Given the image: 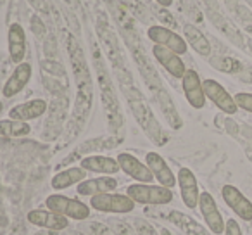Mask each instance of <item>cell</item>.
Here are the masks:
<instances>
[{"label": "cell", "instance_id": "obj_1", "mask_svg": "<svg viewBox=\"0 0 252 235\" xmlns=\"http://www.w3.org/2000/svg\"><path fill=\"white\" fill-rule=\"evenodd\" d=\"M66 45L71 69H73V76L74 81H76V101H74L71 127H74V132L78 134L83 128L85 121H87L88 114L92 111V104H94V80H92L87 57H85V52L81 49L80 42L76 40V36L67 35Z\"/></svg>", "mask_w": 252, "mask_h": 235}, {"label": "cell", "instance_id": "obj_2", "mask_svg": "<svg viewBox=\"0 0 252 235\" xmlns=\"http://www.w3.org/2000/svg\"><path fill=\"white\" fill-rule=\"evenodd\" d=\"M92 57H94V66H95V78H97V87L100 92L102 105H104L105 116H107V123L111 127L112 134L119 130L125 123V118L121 114V107H119V99L112 85L111 74H109L107 64L102 56L100 49L97 43H92Z\"/></svg>", "mask_w": 252, "mask_h": 235}, {"label": "cell", "instance_id": "obj_3", "mask_svg": "<svg viewBox=\"0 0 252 235\" xmlns=\"http://www.w3.org/2000/svg\"><path fill=\"white\" fill-rule=\"evenodd\" d=\"M119 83H121V88L125 90V95H126V99H128V104H130L135 120L138 121V125H140L142 130L145 132V135H147L156 145H164L166 142H168V137H166L164 130H162L158 118L154 116L152 109L149 107L144 95L133 87L131 80L119 81Z\"/></svg>", "mask_w": 252, "mask_h": 235}, {"label": "cell", "instance_id": "obj_4", "mask_svg": "<svg viewBox=\"0 0 252 235\" xmlns=\"http://www.w3.org/2000/svg\"><path fill=\"white\" fill-rule=\"evenodd\" d=\"M126 194L133 199L135 204H145V206H166L175 199L173 190L159 183L158 185L156 183H131L126 189Z\"/></svg>", "mask_w": 252, "mask_h": 235}, {"label": "cell", "instance_id": "obj_5", "mask_svg": "<svg viewBox=\"0 0 252 235\" xmlns=\"http://www.w3.org/2000/svg\"><path fill=\"white\" fill-rule=\"evenodd\" d=\"M47 209L54 211V213L61 214V216L67 218V220L74 221H83L90 218L92 207L90 204H85L73 197H67L64 194H50L45 199Z\"/></svg>", "mask_w": 252, "mask_h": 235}, {"label": "cell", "instance_id": "obj_6", "mask_svg": "<svg viewBox=\"0 0 252 235\" xmlns=\"http://www.w3.org/2000/svg\"><path fill=\"white\" fill-rule=\"evenodd\" d=\"M90 207L100 213H111V214H130L135 211L137 204L133 202L128 194H98V196L90 197Z\"/></svg>", "mask_w": 252, "mask_h": 235}, {"label": "cell", "instance_id": "obj_7", "mask_svg": "<svg viewBox=\"0 0 252 235\" xmlns=\"http://www.w3.org/2000/svg\"><path fill=\"white\" fill-rule=\"evenodd\" d=\"M97 35H98V40L102 42V45H104L105 56H107L109 63H111L112 69L116 71L118 78H121L123 74H125V76H130V73H128L125 67V59H123L121 47H119L118 40H116L114 33L111 32L109 25L102 21V19H98V23H97Z\"/></svg>", "mask_w": 252, "mask_h": 235}, {"label": "cell", "instance_id": "obj_8", "mask_svg": "<svg viewBox=\"0 0 252 235\" xmlns=\"http://www.w3.org/2000/svg\"><path fill=\"white\" fill-rule=\"evenodd\" d=\"M147 36L152 43L166 47V49L176 52L178 56H183V54H187V50H189L187 40L183 38L182 35H178L175 30L168 28V26H162V25L149 26Z\"/></svg>", "mask_w": 252, "mask_h": 235}, {"label": "cell", "instance_id": "obj_9", "mask_svg": "<svg viewBox=\"0 0 252 235\" xmlns=\"http://www.w3.org/2000/svg\"><path fill=\"white\" fill-rule=\"evenodd\" d=\"M202 87H204L206 99H209L221 112H224V114H235L238 111L235 97L230 95V92L220 81L213 80V78H207V80H202Z\"/></svg>", "mask_w": 252, "mask_h": 235}, {"label": "cell", "instance_id": "obj_10", "mask_svg": "<svg viewBox=\"0 0 252 235\" xmlns=\"http://www.w3.org/2000/svg\"><path fill=\"white\" fill-rule=\"evenodd\" d=\"M197 207L200 209V214H202L204 221H206L211 234H214V235L224 234V225H226V221H224V218H223V214H221L214 197L211 196L209 192H200L199 206Z\"/></svg>", "mask_w": 252, "mask_h": 235}, {"label": "cell", "instance_id": "obj_11", "mask_svg": "<svg viewBox=\"0 0 252 235\" xmlns=\"http://www.w3.org/2000/svg\"><path fill=\"white\" fill-rule=\"evenodd\" d=\"M116 159H118L121 171L133 178L137 183H152L156 180L149 166L142 163L137 156L130 154V152H119Z\"/></svg>", "mask_w": 252, "mask_h": 235}, {"label": "cell", "instance_id": "obj_12", "mask_svg": "<svg viewBox=\"0 0 252 235\" xmlns=\"http://www.w3.org/2000/svg\"><path fill=\"white\" fill-rule=\"evenodd\" d=\"M176 182H178L176 185L180 189V196H182L183 204L189 209H195L199 206L200 190H199V182H197L193 171L189 168H180L178 175H176Z\"/></svg>", "mask_w": 252, "mask_h": 235}, {"label": "cell", "instance_id": "obj_13", "mask_svg": "<svg viewBox=\"0 0 252 235\" xmlns=\"http://www.w3.org/2000/svg\"><path fill=\"white\" fill-rule=\"evenodd\" d=\"M221 197L224 204L237 214L240 220L252 221V202L235 185H224L221 189Z\"/></svg>", "mask_w": 252, "mask_h": 235}, {"label": "cell", "instance_id": "obj_14", "mask_svg": "<svg viewBox=\"0 0 252 235\" xmlns=\"http://www.w3.org/2000/svg\"><path fill=\"white\" fill-rule=\"evenodd\" d=\"M182 87L185 99L193 109H204L206 105V94H204L202 80L195 69H187L182 78Z\"/></svg>", "mask_w": 252, "mask_h": 235}, {"label": "cell", "instance_id": "obj_15", "mask_svg": "<svg viewBox=\"0 0 252 235\" xmlns=\"http://www.w3.org/2000/svg\"><path fill=\"white\" fill-rule=\"evenodd\" d=\"M145 165L149 166V169L152 171L154 178L158 180L159 185L168 187V189H173L176 187V175L173 173V169L169 168V165L166 163V159L162 158L159 152H147L145 154Z\"/></svg>", "mask_w": 252, "mask_h": 235}, {"label": "cell", "instance_id": "obj_16", "mask_svg": "<svg viewBox=\"0 0 252 235\" xmlns=\"http://www.w3.org/2000/svg\"><path fill=\"white\" fill-rule=\"evenodd\" d=\"M26 220L32 225L43 230H54V232H63L69 228V220L61 214L54 213L50 209H32L26 214Z\"/></svg>", "mask_w": 252, "mask_h": 235}, {"label": "cell", "instance_id": "obj_17", "mask_svg": "<svg viewBox=\"0 0 252 235\" xmlns=\"http://www.w3.org/2000/svg\"><path fill=\"white\" fill-rule=\"evenodd\" d=\"M32 74H33V67L30 63L25 61V63H21V64H16L12 74L7 78V81H5L4 87H2V95H4L5 99L16 97V95L25 90L26 85L30 83Z\"/></svg>", "mask_w": 252, "mask_h": 235}, {"label": "cell", "instance_id": "obj_18", "mask_svg": "<svg viewBox=\"0 0 252 235\" xmlns=\"http://www.w3.org/2000/svg\"><path fill=\"white\" fill-rule=\"evenodd\" d=\"M152 56H154V59L158 61V63L161 64V66L164 67V69L168 71L173 78L182 80L183 74H185V71H187V67H185L183 59L178 56V54L173 52V50H169V49H166V47L156 45L154 43V45H152Z\"/></svg>", "mask_w": 252, "mask_h": 235}, {"label": "cell", "instance_id": "obj_19", "mask_svg": "<svg viewBox=\"0 0 252 235\" xmlns=\"http://www.w3.org/2000/svg\"><path fill=\"white\" fill-rule=\"evenodd\" d=\"M49 109L45 99H32V101L21 102V104H16L9 109V118L18 121H32L38 120Z\"/></svg>", "mask_w": 252, "mask_h": 235}, {"label": "cell", "instance_id": "obj_20", "mask_svg": "<svg viewBox=\"0 0 252 235\" xmlns=\"http://www.w3.org/2000/svg\"><path fill=\"white\" fill-rule=\"evenodd\" d=\"M7 43H9V57L14 64H21L26 59V32L19 23H12L7 32Z\"/></svg>", "mask_w": 252, "mask_h": 235}, {"label": "cell", "instance_id": "obj_21", "mask_svg": "<svg viewBox=\"0 0 252 235\" xmlns=\"http://www.w3.org/2000/svg\"><path fill=\"white\" fill-rule=\"evenodd\" d=\"M118 189V180L111 175L105 176H95V178H85L81 183L76 185V192L81 197H94L98 194L114 192Z\"/></svg>", "mask_w": 252, "mask_h": 235}, {"label": "cell", "instance_id": "obj_22", "mask_svg": "<svg viewBox=\"0 0 252 235\" xmlns=\"http://www.w3.org/2000/svg\"><path fill=\"white\" fill-rule=\"evenodd\" d=\"M80 166L85 171L100 173V175H116L118 171H121L118 159L111 158V156H100V154L85 156L80 161Z\"/></svg>", "mask_w": 252, "mask_h": 235}, {"label": "cell", "instance_id": "obj_23", "mask_svg": "<svg viewBox=\"0 0 252 235\" xmlns=\"http://www.w3.org/2000/svg\"><path fill=\"white\" fill-rule=\"evenodd\" d=\"M154 97H156V101H158L159 107H161V112H162V116H164L166 123H168L173 130H180V128L183 127L182 116L178 114V109H176L175 102H173L171 95L168 94V90H166L164 87L158 88V90H154Z\"/></svg>", "mask_w": 252, "mask_h": 235}, {"label": "cell", "instance_id": "obj_24", "mask_svg": "<svg viewBox=\"0 0 252 235\" xmlns=\"http://www.w3.org/2000/svg\"><path fill=\"white\" fill-rule=\"evenodd\" d=\"M87 175L88 171H85L81 166H69V168L57 171L50 180V185H52L54 190H66L69 187L81 183L87 178Z\"/></svg>", "mask_w": 252, "mask_h": 235}, {"label": "cell", "instance_id": "obj_25", "mask_svg": "<svg viewBox=\"0 0 252 235\" xmlns=\"http://www.w3.org/2000/svg\"><path fill=\"white\" fill-rule=\"evenodd\" d=\"M183 38L187 40L190 47L195 50L199 56L202 57H209L211 56V43L206 38L202 32H200L197 26L193 25H185L183 26Z\"/></svg>", "mask_w": 252, "mask_h": 235}, {"label": "cell", "instance_id": "obj_26", "mask_svg": "<svg viewBox=\"0 0 252 235\" xmlns=\"http://www.w3.org/2000/svg\"><path fill=\"white\" fill-rule=\"evenodd\" d=\"M32 134V127L28 121H18L7 118V120H0V137L4 138H23Z\"/></svg>", "mask_w": 252, "mask_h": 235}, {"label": "cell", "instance_id": "obj_27", "mask_svg": "<svg viewBox=\"0 0 252 235\" xmlns=\"http://www.w3.org/2000/svg\"><path fill=\"white\" fill-rule=\"evenodd\" d=\"M169 220H171L176 227L182 228L187 235H209L202 225H199L195 220H192V218L187 216V214L180 213V211H171V213H169Z\"/></svg>", "mask_w": 252, "mask_h": 235}, {"label": "cell", "instance_id": "obj_28", "mask_svg": "<svg viewBox=\"0 0 252 235\" xmlns=\"http://www.w3.org/2000/svg\"><path fill=\"white\" fill-rule=\"evenodd\" d=\"M98 149H105L104 138H92V140L83 142V144L78 145V147L74 149V151L71 152L66 159H64L63 165H69V163L76 161V159H78V161H81V159L85 158V154H88V152H94V151H98Z\"/></svg>", "mask_w": 252, "mask_h": 235}, {"label": "cell", "instance_id": "obj_29", "mask_svg": "<svg viewBox=\"0 0 252 235\" xmlns=\"http://www.w3.org/2000/svg\"><path fill=\"white\" fill-rule=\"evenodd\" d=\"M211 21H214V25H216L218 28H220L221 32H223L233 43H237V45H240V47L244 45V38H242L240 32H238L235 26H231L228 21H224L220 14H211Z\"/></svg>", "mask_w": 252, "mask_h": 235}, {"label": "cell", "instance_id": "obj_30", "mask_svg": "<svg viewBox=\"0 0 252 235\" xmlns=\"http://www.w3.org/2000/svg\"><path fill=\"white\" fill-rule=\"evenodd\" d=\"M211 66L216 67L218 71H221V73H240L244 67H242V64L238 63L237 59H233V57H213L211 59Z\"/></svg>", "mask_w": 252, "mask_h": 235}, {"label": "cell", "instance_id": "obj_31", "mask_svg": "<svg viewBox=\"0 0 252 235\" xmlns=\"http://www.w3.org/2000/svg\"><path fill=\"white\" fill-rule=\"evenodd\" d=\"M133 227L137 235H159V232L156 230V227L147 221L145 218H135L133 220Z\"/></svg>", "mask_w": 252, "mask_h": 235}, {"label": "cell", "instance_id": "obj_32", "mask_svg": "<svg viewBox=\"0 0 252 235\" xmlns=\"http://www.w3.org/2000/svg\"><path fill=\"white\" fill-rule=\"evenodd\" d=\"M109 228H111L114 235H137V232H135L128 223H125V221L112 220L111 223H109Z\"/></svg>", "mask_w": 252, "mask_h": 235}, {"label": "cell", "instance_id": "obj_33", "mask_svg": "<svg viewBox=\"0 0 252 235\" xmlns=\"http://www.w3.org/2000/svg\"><path fill=\"white\" fill-rule=\"evenodd\" d=\"M235 102H237L238 109H244V111L252 114V94H249V92H238L235 95Z\"/></svg>", "mask_w": 252, "mask_h": 235}, {"label": "cell", "instance_id": "obj_34", "mask_svg": "<svg viewBox=\"0 0 252 235\" xmlns=\"http://www.w3.org/2000/svg\"><path fill=\"white\" fill-rule=\"evenodd\" d=\"M224 235H244L242 234L240 223L235 218H228L226 225H224Z\"/></svg>", "mask_w": 252, "mask_h": 235}, {"label": "cell", "instance_id": "obj_35", "mask_svg": "<svg viewBox=\"0 0 252 235\" xmlns=\"http://www.w3.org/2000/svg\"><path fill=\"white\" fill-rule=\"evenodd\" d=\"M90 230H92V234H94V235H114L111 228H109V225L98 223V221H92Z\"/></svg>", "mask_w": 252, "mask_h": 235}, {"label": "cell", "instance_id": "obj_36", "mask_svg": "<svg viewBox=\"0 0 252 235\" xmlns=\"http://www.w3.org/2000/svg\"><path fill=\"white\" fill-rule=\"evenodd\" d=\"M32 26L35 28L33 32H35L38 36H43V35H45V25H43V21L38 18V16H33V18H32Z\"/></svg>", "mask_w": 252, "mask_h": 235}, {"label": "cell", "instance_id": "obj_37", "mask_svg": "<svg viewBox=\"0 0 252 235\" xmlns=\"http://www.w3.org/2000/svg\"><path fill=\"white\" fill-rule=\"evenodd\" d=\"M30 4H32L36 11H42L43 14H47V12H49V7H47L45 0H30Z\"/></svg>", "mask_w": 252, "mask_h": 235}, {"label": "cell", "instance_id": "obj_38", "mask_svg": "<svg viewBox=\"0 0 252 235\" xmlns=\"http://www.w3.org/2000/svg\"><path fill=\"white\" fill-rule=\"evenodd\" d=\"M240 80L244 81V83H252V67H249V69H245V71H240Z\"/></svg>", "mask_w": 252, "mask_h": 235}, {"label": "cell", "instance_id": "obj_39", "mask_svg": "<svg viewBox=\"0 0 252 235\" xmlns=\"http://www.w3.org/2000/svg\"><path fill=\"white\" fill-rule=\"evenodd\" d=\"M238 12H242V14H244L242 18H244L245 21H247V25H245V30H247L249 33H252V19H249L247 16H245V11H244V9H238Z\"/></svg>", "mask_w": 252, "mask_h": 235}, {"label": "cell", "instance_id": "obj_40", "mask_svg": "<svg viewBox=\"0 0 252 235\" xmlns=\"http://www.w3.org/2000/svg\"><path fill=\"white\" fill-rule=\"evenodd\" d=\"M156 2H158L161 7H171L173 5V0H156Z\"/></svg>", "mask_w": 252, "mask_h": 235}, {"label": "cell", "instance_id": "obj_41", "mask_svg": "<svg viewBox=\"0 0 252 235\" xmlns=\"http://www.w3.org/2000/svg\"><path fill=\"white\" fill-rule=\"evenodd\" d=\"M63 235H87V234H81L80 230H69V228H66V232Z\"/></svg>", "mask_w": 252, "mask_h": 235}, {"label": "cell", "instance_id": "obj_42", "mask_svg": "<svg viewBox=\"0 0 252 235\" xmlns=\"http://www.w3.org/2000/svg\"><path fill=\"white\" fill-rule=\"evenodd\" d=\"M59 232H54V230H45V232H35L33 235H57Z\"/></svg>", "mask_w": 252, "mask_h": 235}, {"label": "cell", "instance_id": "obj_43", "mask_svg": "<svg viewBox=\"0 0 252 235\" xmlns=\"http://www.w3.org/2000/svg\"><path fill=\"white\" fill-rule=\"evenodd\" d=\"M159 235H171V232L168 228H162V230H159Z\"/></svg>", "mask_w": 252, "mask_h": 235}, {"label": "cell", "instance_id": "obj_44", "mask_svg": "<svg viewBox=\"0 0 252 235\" xmlns=\"http://www.w3.org/2000/svg\"><path fill=\"white\" fill-rule=\"evenodd\" d=\"M247 43H249V49H251V52H252V38H249Z\"/></svg>", "mask_w": 252, "mask_h": 235}, {"label": "cell", "instance_id": "obj_45", "mask_svg": "<svg viewBox=\"0 0 252 235\" xmlns=\"http://www.w3.org/2000/svg\"><path fill=\"white\" fill-rule=\"evenodd\" d=\"M2 111H4V104H2V101H0V114H2Z\"/></svg>", "mask_w": 252, "mask_h": 235}]
</instances>
